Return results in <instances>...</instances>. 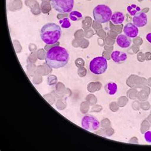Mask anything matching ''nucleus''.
I'll list each match as a JSON object with an SVG mask.
<instances>
[{
	"label": "nucleus",
	"instance_id": "1",
	"mask_svg": "<svg viewBox=\"0 0 151 151\" xmlns=\"http://www.w3.org/2000/svg\"><path fill=\"white\" fill-rule=\"evenodd\" d=\"M70 59V55L64 47L54 46L47 51L45 56L46 64L50 68L59 69L65 66Z\"/></svg>",
	"mask_w": 151,
	"mask_h": 151
},
{
	"label": "nucleus",
	"instance_id": "2",
	"mask_svg": "<svg viewBox=\"0 0 151 151\" xmlns=\"http://www.w3.org/2000/svg\"><path fill=\"white\" fill-rule=\"evenodd\" d=\"M61 36V28L59 25L53 22L47 23L42 27L40 31V37L47 45L56 43Z\"/></svg>",
	"mask_w": 151,
	"mask_h": 151
},
{
	"label": "nucleus",
	"instance_id": "3",
	"mask_svg": "<svg viewBox=\"0 0 151 151\" xmlns=\"http://www.w3.org/2000/svg\"><path fill=\"white\" fill-rule=\"evenodd\" d=\"M93 17L96 22L104 24L110 21L112 11L110 8L105 5H98L93 9Z\"/></svg>",
	"mask_w": 151,
	"mask_h": 151
},
{
	"label": "nucleus",
	"instance_id": "4",
	"mask_svg": "<svg viewBox=\"0 0 151 151\" xmlns=\"http://www.w3.org/2000/svg\"><path fill=\"white\" fill-rule=\"evenodd\" d=\"M108 68V62L103 56H98L93 59L89 63V68L92 73L101 75L104 73Z\"/></svg>",
	"mask_w": 151,
	"mask_h": 151
},
{
	"label": "nucleus",
	"instance_id": "5",
	"mask_svg": "<svg viewBox=\"0 0 151 151\" xmlns=\"http://www.w3.org/2000/svg\"><path fill=\"white\" fill-rule=\"evenodd\" d=\"M53 9L59 13H70L74 6V0H51Z\"/></svg>",
	"mask_w": 151,
	"mask_h": 151
},
{
	"label": "nucleus",
	"instance_id": "6",
	"mask_svg": "<svg viewBox=\"0 0 151 151\" xmlns=\"http://www.w3.org/2000/svg\"><path fill=\"white\" fill-rule=\"evenodd\" d=\"M81 126L84 129L93 132L100 128V122L94 116L87 115L83 117L81 121Z\"/></svg>",
	"mask_w": 151,
	"mask_h": 151
},
{
	"label": "nucleus",
	"instance_id": "7",
	"mask_svg": "<svg viewBox=\"0 0 151 151\" xmlns=\"http://www.w3.org/2000/svg\"><path fill=\"white\" fill-rule=\"evenodd\" d=\"M148 22L147 15L143 12H140L133 17V23L138 27H143L147 25Z\"/></svg>",
	"mask_w": 151,
	"mask_h": 151
},
{
	"label": "nucleus",
	"instance_id": "8",
	"mask_svg": "<svg viewBox=\"0 0 151 151\" xmlns=\"http://www.w3.org/2000/svg\"><path fill=\"white\" fill-rule=\"evenodd\" d=\"M123 32L127 37L130 38H134L138 35L139 30L138 27L135 26L133 23H128L124 26Z\"/></svg>",
	"mask_w": 151,
	"mask_h": 151
},
{
	"label": "nucleus",
	"instance_id": "9",
	"mask_svg": "<svg viewBox=\"0 0 151 151\" xmlns=\"http://www.w3.org/2000/svg\"><path fill=\"white\" fill-rule=\"evenodd\" d=\"M117 44L119 47L122 49H126L132 44V40L128 37H127L126 35L121 34L117 36L116 39Z\"/></svg>",
	"mask_w": 151,
	"mask_h": 151
},
{
	"label": "nucleus",
	"instance_id": "10",
	"mask_svg": "<svg viewBox=\"0 0 151 151\" xmlns=\"http://www.w3.org/2000/svg\"><path fill=\"white\" fill-rule=\"evenodd\" d=\"M111 58L115 63H121L126 60L127 58H128V55L123 52L116 50L112 52V54H111Z\"/></svg>",
	"mask_w": 151,
	"mask_h": 151
},
{
	"label": "nucleus",
	"instance_id": "11",
	"mask_svg": "<svg viewBox=\"0 0 151 151\" xmlns=\"http://www.w3.org/2000/svg\"><path fill=\"white\" fill-rule=\"evenodd\" d=\"M125 16L124 14L121 12H115L112 14V17L110 19V22L114 25L122 24L123 22L124 21Z\"/></svg>",
	"mask_w": 151,
	"mask_h": 151
},
{
	"label": "nucleus",
	"instance_id": "12",
	"mask_svg": "<svg viewBox=\"0 0 151 151\" xmlns=\"http://www.w3.org/2000/svg\"><path fill=\"white\" fill-rule=\"evenodd\" d=\"M105 92L109 95H114L117 91V85L115 82H109L105 86Z\"/></svg>",
	"mask_w": 151,
	"mask_h": 151
},
{
	"label": "nucleus",
	"instance_id": "13",
	"mask_svg": "<svg viewBox=\"0 0 151 151\" xmlns=\"http://www.w3.org/2000/svg\"><path fill=\"white\" fill-rule=\"evenodd\" d=\"M127 10H128V13L130 15H132V16H134L135 15L137 14L138 12H140L141 11V8L137 5L132 4V5H129L128 7H127Z\"/></svg>",
	"mask_w": 151,
	"mask_h": 151
},
{
	"label": "nucleus",
	"instance_id": "14",
	"mask_svg": "<svg viewBox=\"0 0 151 151\" xmlns=\"http://www.w3.org/2000/svg\"><path fill=\"white\" fill-rule=\"evenodd\" d=\"M70 19L72 21H78L83 18L82 13L78 11H71L69 15Z\"/></svg>",
	"mask_w": 151,
	"mask_h": 151
},
{
	"label": "nucleus",
	"instance_id": "15",
	"mask_svg": "<svg viewBox=\"0 0 151 151\" xmlns=\"http://www.w3.org/2000/svg\"><path fill=\"white\" fill-rule=\"evenodd\" d=\"M59 24H60L61 27L62 28L64 29H68L71 27V22L70 21L69 18H63L62 19H60L59 21Z\"/></svg>",
	"mask_w": 151,
	"mask_h": 151
},
{
	"label": "nucleus",
	"instance_id": "16",
	"mask_svg": "<svg viewBox=\"0 0 151 151\" xmlns=\"http://www.w3.org/2000/svg\"><path fill=\"white\" fill-rule=\"evenodd\" d=\"M144 138L147 142L151 143V131H147L145 133Z\"/></svg>",
	"mask_w": 151,
	"mask_h": 151
},
{
	"label": "nucleus",
	"instance_id": "17",
	"mask_svg": "<svg viewBox=\"0 0 151 151\" xmlns=\"http://www.w3.org/2000/svg\"><path fill=\"white\" fill-rule=\"evenodd\" d=\"M146 39L148 42L151 44V33H149L146 35Z\"/></svg>",
	"mask_w": 151,
	"mask_h": 151
},
{
	"label": "nucleus",
	"instance_id": "18",
	"mask_svg": "<svg viewBox=\"0 0 151 151\" xmlns=\"http://www.w3.org/2000/svg\"><path fill=\"white\" fill-rule=\"evenodd\" d=\"M149 1H151V0H149Z\"/></svg>",
	"mask_w": 151,
	"mask_h": 151
}]
</instances>
